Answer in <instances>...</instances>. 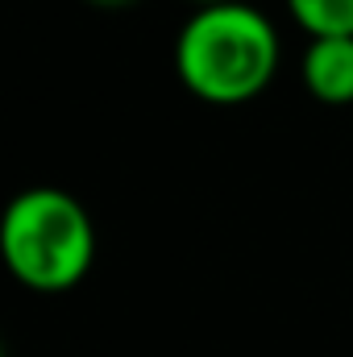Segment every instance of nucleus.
Masks as SVG:
<instances>
[{
  "instance_id": "f257e3e1",
  "label": "nucleus",
  "mask_w": 353,
  "mask_h": 357,
  "mask_svg": "<svg viewBox=\"0 0 353 357\" xmlns=\"http://www.w3.org/2000/svg\"><path fill=\"white\" fill-rule=\"evenodd\" d=\"M278 29L246 0L200 4L175 38L179 84L216 108L258 100L278 75Z\"/></svg>"
},
{
  "instance_id": "f03ea898",
  "label": "nucleus",
  "mask_w": 353,
  "mask_h": 357,
  "mask_svg": "<svg viewBox=\"0 0 353 357\" xmlns=\"http://www.w3.org/2000/svg\"><path fill=\"white\" fill-rule=\"evenodd\" d=\"M0 258L29 291H71L96 262V225L71 191L29 187L0 212Z\"/></svg>"
},
{
  "instance_id": "7ed1b4c3",
  "label": "nucleus",
  "mask_w": 353,
  "mask_h": 357,
  "mask_svg": "<svg viewBox=\"0 0 353 357\" xmlns=\"http://www.w3.org/2000/svg\"><path fill=\"white\" fill-rule=\"evenodd\" d=\"M303 84L329 108L353 104V38H308Z\"/></svg>"
},
{
  "instance_id": "20e7f679",
  "label": "nucleus",
  "mask_w": 353,
  "mask_h": 357,
  "mask_svg": "<svg viewBox=\"0 0 353 357\" xmlns=\"http://www.w3.org/2000/svg\"><path fill=\"white\" fill-rule=\"evenodd\" d=\"M308 38H353V0H287Z\"/></svg>"
},
{
  "instance_id": "39448f33",
  "label": "nucleus",
  "mask_w": 353,
  "mask_h": 357,
  "mask_svg": "<svg viewBox=\"0 0 353 357\" xmlns=\"http://www.w3.org/2000/svg\"><path fill=\"white\" fill-rule=\"evenodd\" d=\"M88 4H100V8H121V4H133V0H88Z\"/></svg>"
},
{
  "instance_id": "423d86ee",
  "label": "nucleus",
  "mask_w": 353,
  "mask_h": 357,
  "mask_svg": "<svg viewBox=\"0 0 353 357\" xmlns=\"http://www.w3.org/2000/svg\"><path fill=\"white\" fill-rule=\"evenodd\" d=\"M191 4H195V8H200V4H225V0H191Z\"/></svg>"
}]
</instances>
